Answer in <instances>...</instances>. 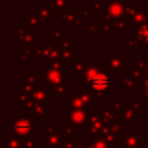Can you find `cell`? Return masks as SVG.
Listing matches in <instances>:
<instances>
[{"label": "cell", "instance_id": "obj_1", "mask_svg": "<svg viewBox=\"0 0 148 148\" xmlns=\"http://www.w3.org/2000/svg\"><path fill=\"white\" fill-rule=\"evenodd\" d=\"M89 83L95 90L105 91L110 86L109 77L103 73H97L95 71L89 72Z\"/></svg>", "mask_w": 148, "mask_h": 148}, {"label": "cell", "instance_id": "obj_2", "mask_svg": "<svg viewBox=\"0 0 148 148\" xmlns=\"http://www.w3.org/2000/svg\"><path fill=\"white\" fill-rule=\"evenodd\" d=\"M14 130L19 134H25L29 131V124L27 121H17L15 122Z\"/></svg>", "mask_w": 148, "mask_h": 148}]
</instances>
